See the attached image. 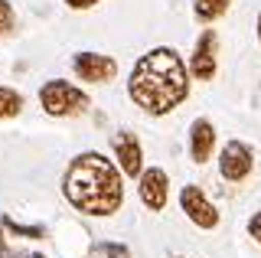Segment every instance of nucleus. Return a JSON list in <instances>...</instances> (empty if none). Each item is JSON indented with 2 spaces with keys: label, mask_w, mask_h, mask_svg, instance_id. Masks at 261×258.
<instances>
[{
  "label": "nucleus",
  "mask_w": 261,
  "mask_h": 258,
  "mask_svg": "<svg viewBox=\"0 0 261 258\" xmlns=\"http://www.w3.org/2000/svg\"><path fill=\"white\" fill-rule=\"evenodd\" d=\"M127 95L144 115L163 118L176 111L190 95V72L186 62L179 59L176 49L170 46H157L147 49L141 59L134 62L127 79Z\"/></svg>",
  "instance_id": "nucleus-1"
},
{
  "label": "nucleus",
  "mask_w": 261,
  "mask_h": 258,
  "mask_svg": "<svg viewBox=\"0 0 261 258\" xmlns=\"http://www.w3.org/2000/svg\"><path fill=\"white\" fill-rule=\"evenodd\" d=\"M62 196L82 216H111L124 206V173L98 150H85L62 176Z\"/></svg>",
  "instance_id": "nucleus-2"
},
{
  "label": "nucleus",
  "mask_w": 261,
  "mask_h": 258,
  "mask_svg": "<svg viewBox=\"0 0 261 258\" xmlns=\"http://www.w3.org/2000/svg\"><path fill=\"white\" fill-rule=\"evenodd\" d=\"M39 105L49 118H79L92 108V98L65 79H49L39 88Z\"/></svg>",
  "instance_id": "nucleus-3"
},
{
  "label": "nucleus",
  "mask_w": 261,
  "mask_h": 258,
  "mask_svg": "<svg viewBox=\"0 0 261 258\" xmlns=\"http://www.w3.org/2000/svg\"><path fill=\"white\" fill-rule=\"evenodd\" d=\"M186 72L193 79H199V82H212L216 79V72H219V33L216 30H202L199 33Z\"/></svg>",
  "instance_id": "nucleus-4"
},
{
  "label": "nucleus",
  "mask_w": 261,
  "mask_h": 258,
  "mask_svg": "<svg viewBox=\"0 0 261 258\" xmlns=\"http://www.w3.org/2000/svg\"><path fill=\"white\" fill-rule=\"evenodd\" d=\"M72 69L88 85H108L118 79V62L105 53H75L72 56Z\"/></svg>",
  "instance_id": "nucleus-5"
},
{
  "label": "nucleus",
  "mask_w": 261,
  "mask_h": 258,
  "mask_svg": "<svg viewBox=\"0 0 261 258\" xmlns=\"http://www.w3.org/2000/svg\"><path fill=\"white\" fill-rule=\"evenodd\" d=\"M179 209L186 213V219H190L196 229H216L219 225V209L212 206V199L199 187H193V183H186V187L179 190Z\"/></svg>",
  "instance_id": "nucleus-6"
},
{
  "label": "nucleus",
  "mask_w": 261,
  "mask_h": 258,
  "mask_svg": "<svg viewBox=\"0 0 261 258\" xmlns=\"http://www.w3.org/2000/svg\"><path fill=\"white\" fill-rule=\"evenodd\" d=\"M251 170H255V154H251L248 144L242 141H225L222 154H219V173L228 183H242L248 180Z\"/></svg>",
  "instance_id": "nucleus-7"
},
{
  "label": "nucleus",
  "mask_w": 261,
  "mask_h": 258,
  "mask_svg": "<svg viewBox=\"0 0 261 258\" xmlns=\"http://www.w3.org/2000/svg\"><path fill=\"white\" fill-rule=\"evenodd\" d=\"M137 196L141 203L150 209V213H163L170 199V176L160 167H147V170L137 173Z\"/></svg>",
  "instance_id": "nucleus-8"
},
{
  "label": "nucleus",
  "mask_w": 261,
  "mask_h": 258,
  "mask_svg": "<svg viewBox=\"0 0 261 258\" xmlns=\"http://www.w3.org/2000/svg\"><path fill=\"white\" fill-rule=\"evenodd\" d=\"M111 144H114V157H118L114 164H118V170L124 176H137L144 170V147L134 131H121Z\"/></svg>",
  "instance_id": "nucleus-9"
},
{
  "label": "nucleus",
  "mask_w": 261,
  "mask_h": 258,
  "mask_svg": "<svg viewBox=\"0 0 261 258\" xmlns=\"http://www.w3.org/2000/svg\"><path fill=\"white\" fill-rule=\"evenodd\" d=\"M212 147H216V127H212L209 118H196L190 124V157L193 164H206L212 157Z\"/></svg>",
  "instance_id": "nucleus-10"
},
{
  "label": "nucleus",
  "mask_w": 261,
  "mask_h": 258,
  "mask_svg": "<svg viewBox=\"0 0 261 258\" xmlns=\"http://www.w3.org/2000/svg\"><path fill=\"white\" fill-rule=\"evenodd\" d=\"M228 7H232V0H193V13H196V20H202V23H212V20L225 17Z\"/></svg>",
  "instance_id": "nucleus-11"
},
{
  "label": "nucleus",
  "mask_w": 261,
  "mask_h": 258,
  "mask_svg": "<svg viewBox=\"0 0 261 258\" xmlns=\"http://www.w3.org/2000/svg\"><path fill=\"white\" fill-rule=\"evenodd\" d=\"M23 111V95L16 92V88H7V85H0V121H7V118H16Z\"/></svg>",
  "instance_id": "nucleus-12"
},
{
  "label": "nucleus",
  "mask_w": 261,
  "mask_h": 258,
  "mask_svg": "<svg viewBox=\"0 0 261 258\" xmlns=\"http://www.w3.org/2000/svg\"><path fill=\"white\" fill-rule=\"evenodd\" d=\"M13 27H16V10H13V4H10V0H0V39L10 36Z\"/></svg>",
  "instance_id": "nucleus-13"
},
{
  "label": "nucleus",
  "mask_w": 261,
  "mask_h": 258,
  "mask_svg": "<svg viewBox=\"0 0 261 258\" xmlns=\"http://www.w3.org/2000/svg\"><path fill=\"white\" fill-rule=\"evenodd\" d=\"M95 252L105 258H130L127 245H118V242H101V245H95Z\"/></svg>",
  "instance_id": "nucleus-14"
},
{
  "label": "nucleus",
  "mask_w": 261,
  "mask_h": 258,
  "mask_svg": "<svg viewBox=\"0 0 261 258\" xmlns=\"http://www.w3.org/2000/svg\"><path fill=\"white\" fill-rule=\"evenodd\" d=\"M248 236H251V239H255L258 245H261V213H255V216L248 219Z\"/></svg>",
  "instance_id": "nucleus-15"
},
{
  "label": "nucleus",
  "mask_w": 261,
  "mask_h": 258,
  "mask_svg": "<svg viewBox=\"0 0 261 258\" xmlns=\"http://www.w3.org/2000/svg\"><path fill=\"white\" fill-rule=\"evenodd\" d=\"M95 4H101V0H65V7H72V10H92Z\"/></svg>",
  "instance_id": "nucleus-16"
},
{
  "label": "nucleus",
  "mask_w": 261,
  "mask_h": 258,
  "mask_svg": "<svg viewBox=\"0 0 261 258\" xmlns=\"http://www.w3.org/2000/svg\"><path fill=\"white\" fill-rule=\"evenodd\" d=\"M258 43H261V13H258Z\"/></svg>",
  "instance_id": "nucleus-17"
},
{
  "label": "nucleus",
  "mask_w": 261,
  "mask_h": 258,
  "mask_svg": "<svg viewBox=\"0 0 261 258\" xmlns=\"http://www.w3.org/2000/svg\"><path fill=\"white\" fill-rule=\"evenodd\" d=\"M33 258H43V255H33Z\"/></svg>",
  "instance_id": "nucleus-18"
}]
</instances>
